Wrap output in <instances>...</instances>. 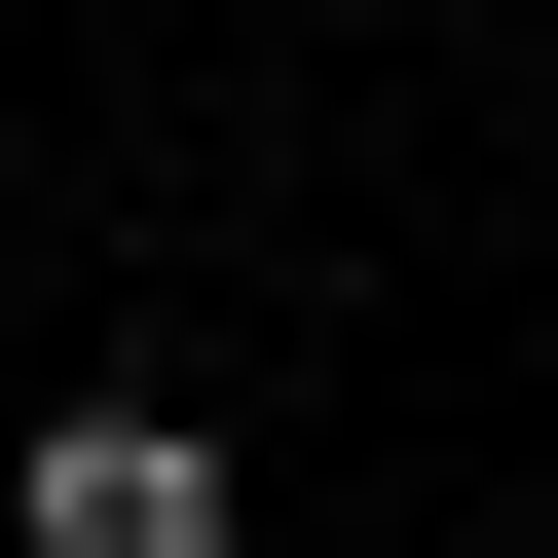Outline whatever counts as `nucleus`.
<instances>
[{
  "label": "nucleus",
  "mask_w": 558,
  "mask_h": 558,
  "mask_svg": "<svg viewBox=\"0 0 558 558\" xmlns=\"http://www.w3.org/2000/svg\"><path fill=\"white\" fill-rule=\"evenodd\" d=\"M0 558H223V410L38 373V447H0Z\"/></svg>",
  "instance_id": "obj_1"
}]
</instances>
